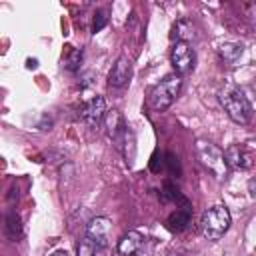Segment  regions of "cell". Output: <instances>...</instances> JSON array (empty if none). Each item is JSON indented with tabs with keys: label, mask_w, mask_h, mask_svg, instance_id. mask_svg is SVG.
I'll list each match as a JSON object with an SVG mask.
<instances>
[{
	"label": "cell",
	"mask_w": 256,
	"mask_h": 256,
	"mask_svg": "<svg viewBox=\"0 0 256 256\" xmlns=\"http://www.w3.org/2000/svg\"><path fill=\"white\" fill-rule=\"evenodd\" d=\"M218 100H220L222 108L226 110V114L236 124H248L252 120V106H250L248 98L244 96V92L236 84L226 82L218 92Z\"/></svg>",
	"instance_id": "obj_1"
},
{
	"label": "cell",
	"mask_w": 256,
	"mask_h": 256,
	"mask_svg": "<svg viewBox=\"0 0 256 256\" xmlns=\"http://www.w3.org/2000/svg\"><path fill=\"white\" fill-rule=\"evenodd\" d=\"M230 210L224 206V204H214L210 206L202 218H200V232L206 240H218L222 238L228 228H230Z\"/></svg>",
	"instance_id": "obj_2"
},
{
	"label": "cell",
	"mask_w": 256,
	"mask_h": 256,
	"mask_svg": "<svg viewBox=\"0 0 256 256\" xmlns=\"http://www.w3.org/2000/svg\"><path fill=\"white\" fill-rule=\"evenodd\" d=\"M182 88V76L178 74H166L148 94V102L152 106V110L162 112L168 106H172V102L178 98Z\"/></svg>",
	"instance_id": "obj_3"
},
{
	"label": "cell",
	"mask_w": 256,
	"mask_h": 256,
	"mask_svg": "<svg viewBox=\"0 0 256 256\" xmlns=\"http://www.w3.org/2000/svg\"><path fill=\"white\" fill-rule=\"evenodd\" d=\"M196 154H198V160L202 162V166L208 172H212V176L216 180H226L228 164H226L224 152L218 146H214L212 142H206V140H198L196 142Z\"/></svg>",
	"instance_id": "obj_4"
},
{
	"label": "cell",
	"mask_w": 256,
	"mask_h": 256,
	"mask_svg": "<svg viewBox=\"0 0 256 256\" xmlns=\"http://www.w3.org/2000/svg\"><path fill=\"white\" fill-rule=\"evenodd\" d=\"M170 62L174 66V74L178 76H184V74H190L194 70V62H196V54L192 50L190 44L186 42H176L172 46V52H170Z\"/></svg>",
	"instance_id": "obj_5"
},
{
	"label": "cell",
	"mask_w": 256,
	"mask_h": 256,
	"mask_svg": "<svg viewBox=\"0 0 256 256\" xmlns=\"http://www.w3.org/2000/svg\"><path fill=\"white\" fill-rule=\"evenodd\" d=\"M104 116H106V102L102 96H92L80 106V118L90 128H96Z\"/></svg>",
	"instance_id": "obj_6"
},
{
	"label": "cell",
	"mask_w": 256,
	"mask_h": 256,
	"mask_svg": "<svg viewBox=\"0 0 256 256\" xmlns=\"http://www.w3.org/2000/svg\"><path fill=\"white\" fill-rule=\"evenodd\" d=\"M106 132L112 138V142L116 144V148H124V142L130 136V130L118 110L106 112Z\"/></svg>",
	"instance_id": "obj_7"
},
{
	"label": "cell",
	"mask_w": 256,
	"mask_h": 256,
	"mask_svg": "<svg viewBox=\"0 0 256 256\" xmlns=\"http://www.w3.org/2000/svg\"><path fill=\"white\" fill-rule=\"evenodd\" d=\"M110 234H112V222L104 216H96L88 222L86 226V236L90 240H94L96 244L100 246H108V240H110Z\"/></svg>",
	"instance_id": "obj_8"
},
{
	"label": "cell",
	"mask_w": 256,
	"mask_h": 256,
	"mask_svg": "<svg viewBox=\"0 0 256 256\" xmlns=\"http://www.w3.org/2000/svg\"><path fill=\"white\" fill-rule=\"evenodd\" d=\"M132 78V62L128 56H120L116 58L110 74H108V84L114 86V88H120V86H126L128 80Z\"/></svg>",
	"instance_id": "obj_9"
},
{
	"label": "cell",
	"mask_w": 256,
	"mask_h": 256,
	"mask_svg": "<svg viewBox=\"0 0 256 256\" xmlns=\"http://www.w3.org/2000/svg\"><path fill=\"white\" fill-rule=\"evenodd\" d=\"M142 248H144V236L140 232L132 230L120 238L116 252H118V256H140Z\"/></svg>",
	"instance_id": "obj_10"
},
{
	"label": "cell",
	"mask_w": 256,
	"mask_h": 256,
	"mask_svg": "<svg viewBox=\"0 0 256 256\" xmlns=\"http://www.w3.org/2000/svg\"><path fill=\"white\" fill-rule=\"evenodd\" d=\"M224 158H226V164L228 168H234V170H246L250 168V156L244 152V148H240L238 144H232L224 150Z\"/></svg>",
	"instance_id": "obj_11"
},
{
	"label": "cell",
	"mask_w": 256,
	"mask_h": 256,
	"mask_svg": "<svg viewBox=\"0 0 256 256\" xmlns=\"http://www.w3.org/2000/svg\"><path fill=\"white\" fill-rule=\"evenodd\" d=\"M198 34H196V26L192 24V20H178L172 28V38H176V42H190L194 40Z\"/></svg>",
	"instance_id": "obj_12"
},
{
	"label": "cell",
	"mask_w": 256,
	"mask_h": 256,
	"mask_svg": "<svg viewBox=\"0 0 256 256\" xmlns=\"http://www.w3.org/2000/svg\"><path fill=\"white\" fill-rule=\"evenodd\" d=\"M168 228L174 230V232H182L188 224H190V210L188 206H182V208H176V212H172L166 220Z\"/></svg>",
	"instance_id": "obj_13"
},
{
	"label": "cell",
	"mask_w": 256,
	"mask_h": 256,
	"mask_svg": "<svg viewBox=\"0 0 256 256\" xmlns=\"http://www.w3.org/2000/svg\"><path fill=\"white\" fill-rule=\"evenodd\" d=\"M76 256H106V248L100 246V244H96V242L90 240L88 236H84V238L78 242Z\"/></svg>",
	"instance_id": "obj_14"
},
{
	"label": "cell",
	"mask_w": 256,
	"mask_h": 256,
	"mask_svg": "<svg viewBox=\"0 0 256 256\" xmlns=\"http://www.w3.org/2000/svg\"><path fill=\"white\" fill-rule=\"evenodd\" d=\"M242 44H236V42H224L220 48H218V52H220V58L224 60V62H228V64H234V62H238L240 60V56H242Z\"/></svg>",
	"instance_id": "obj_15"
},
{
	"label": "cell",
	"mask_w": 256,
	"mask_h": 256,
	"mask_svg": "<svg viewBox=\"0 0 256 256\" xmlns=\"http://www.w3.org/2000/svg\"><path fill=\"white\" fill-rule=\"evenodd\" d=\"M64 66L68 68V70H78L80 68V62H82V50L80 48H72V46H68V50H66V56H64Z\"/></svg>",
	"instance_id": "obj_16"
},
{
	"label": "cell",
	"mask_w": 256,
	"mask_h": 256,
	"mask_svg": "<svg viewBox=\"0 0 256 256\" xmlns=\"http://www.w3.org/2000/svg\"><path fill=\"white\" fill-rule=\"evenodd\" d=\"M106 22H108V16H106L104 12H96V14H94V22H92V32L102 30V28L106 26Z\"/></svg>",
	"instance_id": "obj_17"
},
{
	"label": "cell",
	"mask_w": 256,
	"mask_h": 256,
	"mask_svg": "<svg viewBox=\"0 0 256 256\" xmlns=\"http://www.w3.org/2000/svg\"><path fill=\"white\" fill-rule=\"evenodd\" d=\"M248 192H250V196H252V198H256V178L248 182Z\"/></svg>",
	"instance_id": "obj_18"
}]
</instances>
